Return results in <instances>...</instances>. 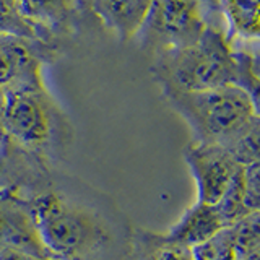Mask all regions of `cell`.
I'll return each instance as SVG.
<instances>
[{
	"label": "cell",
	"mask_w": 260,
	"mask_h": 260,
	"mask_svg": "<svg viewBox=\"0 0 260 260\" xmlns=\"http://www.w3.org/2000/svg\"><path fill=\"white\" fill-rule=\"evenodd\" d=\"M260 0H221L223 13L230 29L242 39L258 38Z\"/></svg>",
	"instance_id": "4fadbf2b"
},
{
	"label": "cell",
	"mask_w": 260,
	"mask_h": 260,
	"mask_svg": "<svg viewBox=\"0 0 260 260\" xmlns=\"http://www.w3.org/2000/svg\"><path fill=\"white\" fill-rule=\"evenodd\" d=\"M128 260H192L190 249L168 241L162 234L137 231Z\"/></svg>",
	"instance_id": "7c38bea8"
},
{
	"label": "cell",
	"mask_w": 260,
	"mask_h": 260,
	"mask_svg": "<svg viewBox=\"0 0 260 260\" xmlns=\"http://www.w3.org/2000/svg\"><path fill=\"white\" fill-rule=\"evenodd\" d=\"M238 250V260L244 257L257 255L260 249V233H258V211L247 215L231 224Z\"/></svg>",
	"instance_id": "9a60e30c"
},
{
	"label": "cell",
	"mask_w": 260,
	"mask_h": 260,
	"mask_svg": "<svg viewBox=\"0 0 260 260\" xmlns=\"http://www.w3.org/2000/svg\"><path fill=\"white\" fill-rule=\"evenodd\" d=\"M190 257L192 260H238L233 228L224 226L207 241L193 246Z\"/></svg>",
	"instance_id": "5bb4252c"
},
{
	"label": "cell",
	"mask_w": 260,
	"mask_h": 260,
	"mask_svg": "<svg viewBox=\"0 0 260 260\" xmlns=\"http://www.w3.org/2000/svg\"><path fill=\"white\" fill-rule=\"evenodd\" d=\"M5 100H7V93L4 91V89H0V125H2V116H4ZM0 132H2V130H0Z\"/></svg>",
	"instance_id": "e0dca14e"
},
{
	"label": "cell",
	"mask_w": 260,
	"mask_h": 260,
	"mask_svg": "<svg viewBox=\"0 0 260 260\" xmlns=\"http://www.w3.org/2000/svg\"><path fill=\"white\" fill-rule=\"evenodd\" d=\"M193 135V143L218 145L233 151L258 134L257 100L238 85L207 91H162Z\"/></svg>",
	"instance_id": "7a4b0ae2"
},
{
	"label": "cell",
	"mask_w": 260,
	"mask_h": 260,
	"mask_svg": "<svg viewBox=\"0 0 260 260\" xmlns=\"http://www.w3.org/2000/svg\"><path fill=\"white\" fill-rule=\"evenodd\" d=\"M0 260H59L52 255L31 254L21 250H0Z\"/></svg>",
	"instance_id": "2e32d148"
},
{
	"label": "cell",
	"mask_w": 260,
	"mask_h": 260,
	"mask_svg": "<svg viewBox=\"0 0 260 260\" xmlns=\"http://www.w3.org/2000/svg\"><path fill=\"white\" fill-rule=\"evenodd\" d=\"M0 250L49 255L38 234L31 203L13 193L0 195Z\"/></svg>",
	"instance_id": "52a82bcc"
},
{
	"label": "cell",
	"mask_w": 260,
	"mask_h": 260,
	"mask_svg": "<svg viewBox=\"0 0 260 260\" xmlns=\"http://www.w3.org/2000/svg\"><path fill=\"white\" fill-rule=\"evenodd\" d=\"M223 228L224 223L215 205L195 202L184 211L182 216L173 224V228L162 236L171 242L192 249L193 246L211 238Z\"/></svg>",
	"instance_id": "30bf717a"
},
{
	"label": "cell",
	"mask_w": 260,
	"mask_h": 260,
	"mask_svg": "<svg viewBox=\"0 0 260 260\" xmlns=\"http://www.w3.org/2000/svg\"><path fill=\"white\" fill-rule=\"evenodd\" d=\"M239 260H260V258H258V254H257V255H250V257H244V258H239Z\"/></svg>",
	"instance_id": "ac0fdd59"
},
{
	"label": "cell",
	"mask_w": 260,
	"mask_h": 260,
	"mask_svg": "<svg viewBox=\"0 0 260 260\" xmlns=\"http://www.w3.org/2000/svg\"><path fill=\"white\" fill-rule=\"evenodd\" d=\"M145 26L162 52L197 43L208 29L200 0H153Z\"/></svg>",
	"instance_id": "5b68a950"
},
{
	"label": "cell",
	"mask_w": 260,
	"mask_h": 260,
	"mask_svg": "<svg viewBox=\"0 0 260 260\" xmlns=\"http://www.w3.org/2000/svg\"><path fill=\"white\" fill-rule=\"evenodd\" d=\"M15 4L16 13L31 29H62L77 10V0H15Z\"/></svg>",
	"instance_id": "8fae6325"
},
{
	"label": "cell",
	"mask_w": 260,
	"mask_h": 260,
	"mask_svg": "<svg viewBox=\"0 0 260 260\" xmlns=\"http://www.w3.org/2000/svg\"><path fill=\"white\" fill-rule=\"evenodd\" d=\"M184 158L197 187V202L207 205H216L223 199L242 166L230 150L218 145L192 143Z\"/></svg>",
	"instance_id": "8992f818"
},
{
	"label": "cell",
	"mask_w": 260,
	"mask_h": 260,
	"mask_svg": "<svg viewBox=\"0 0 260 260\" xmlns=\"http://www.w3.org/2000/svg\"><path fill=\"white\" fill-rule=\"evenodd\" d=\"M57 127V108L43 86L7 93L2 134L24 148L39 150L52 140Z\"/></svg>",
	"instance_id": "277c9868"
},
{
	"label": "cell",
	"mask_w": 260,
	"mask_h": 260,
	"mask_svg": "<svg viewBox=\"0 0 260 260\" xmlns=\"http://www.w3.org/2000/svg\"><path fill=\"white\" fill-rule=\"evenodd\" d=\"M93 12L119 41H128L140 32L148 18L153 0H89Z\"/></svg>",
	"instance_id": "9c48e42d"
},
{
	"label": "cell",
	"mask_w": 260,
	"mask_h": 260,
	"mask_svg": "<svg viewBox=\"0 0 260 260\" xmlns=\"http://www.w3.org/2000/svg\"><path fill=\"white\" fill-rule=\"evenodd\" d=\"M26 38L0 35V89L43 86L41 62L26 44Z\"/></svg>",
	"instance_id": "ba28073f"
},
{
	"label": "cell",
	"mask_w": 260,
	"mask_h": 260,
	"mask_svg": "<svg viewBox=\"0 0 260 260\" xmlns=\"http://www.w3.org/2000/svg\"><path fill=\"white\" fill-rule=\"evenodd\" d=\"M41 242L59 260H85L109 242L106 223L94 211L62 193L47 192L31 200Z\"/></svg>",
	"instance_id": "3957f363"
},
{
	"label": "cell",
	"mask_w": 260,
	"mask_h": 260,
	"mask_svg": "<svg viewBox=\"0 0 260 260\" xmlns=\"http://www.w3.org/2000/svg\"><path fill=\"white\" fill-rule=\"evenodd\" d=\"M255 65L238 55L223 35L207 29L197 43L165 51L154 65L162 91H207L238 85L257 100Z\"/></svg>",
	"instance_id": "6da1fadb"
}]
</instances>
